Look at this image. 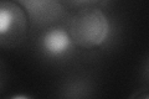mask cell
Listing matches in <instances>:
<instances>
[{"label": "cell", "instance_id": "obj_3", "mask_svg": "<svg viewBox=\"0 0 149 99\" xmlns=\"http://www.w3.org/2000/svg\"><path fill=\"white\" fill-rule=\"evenodd\" d=\"M25 10L29 21L36 25H49L61 19L65 9L60 0H16Z\"/></svg>", "mask_w": 149, "mask_h": 99}, {"label": "cell", "instance_id": "obj_1", "mask_svg": "<svg viewBox=\"0 0 149 99\" xmlns=\"http://www.w3.org/2000/svg\"><path fill=\"white\" fill-rule=\"evenodd\" d=\"M67 30L76 46L93 50L109 40L112 26L108 16L101 9L85 8L72 15Z\"/></svg>", "mask_w": 149, "mask_h": 99}, {"label": "cell", "instance_id": "obj_2", "mask_svg": "<svg viewBox=\"0 0 149 99\" xmlns=\"http://www.w3.org/2000/svg\"><path fill=\"white\" fill-rule=\"evenodd\" d=\"M29 19L17 1L0 0V48H14L25 40Z\"/></svg>", "mask_w": 149, "mask_h": 99}, {"label": "cell", "instance_id": "obj_5", "mask_svg": "<svg viewBox=\"0 0 149 99\" xmlns=\"http://www.w3.org/2000/svg\"><path fill=\"white\" fill-rule=\"evenodd\" d=\"M63 1L70 3L72 6H81V9H85V8H95V5L104 1V0H63Z\"/></svg>", "mask_w": 149, "mask_h": 99}, {"label": "cell", "instance_id": "obj_4", "mask_svg": "<svg viewBox=\"0 0 149 99\" xmlns=\"http://www.w3.org/2000/svg\"><path fill=\"white\" fill-rule=\"evenodd\" d=\"M70 32L65 27H51L46 30L40 37V48L49 58H62L68 56L74 48Z\"/></svg>", "mask_w": 149, "mask_h": 99}]
</instances>
